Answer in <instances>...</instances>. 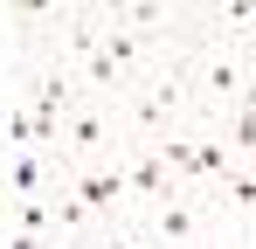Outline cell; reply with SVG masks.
Instances as JSON below:
<instances>
[{
	"label": "cell",
	"mask_w": 256,
	"mask_h": 249,
	"mask_svg": "<svg viewBox=\"0 0 256 249\" xmlns=\"http://www.w3.org/2000/svg\"><path fill=\"white\" fill-rule=\"evenodd\" d=\"M7 222L28 228V236H56V208L48 201H7Z\"/></svg>",
	"instance_id": "ba28073f"
},
{
	"label": "cell",
	"mask_w": 256,
	"mask_h": 249,
	"mask_svg": "<svg viewBox=\"0 0 256 249\" xmlns=\"http://www.w3.org/2000/svg\"><path fill=\"white\" fill-rule=\"evenodd\" d=\"M180 194V180L166 173V160L152 152V146H138L132 138V160H125V201H146V208H160Z\"/></svg>",
	"instance_id": "277c9868"
},
{
	"label": "cell",
	"mask_w": 256,
	"mask_h": 249,
	"mask_svg": "<svg viewBox=\"0 0 256 249\" xmlns=\"http://www.w3.org/2000/svg\"><path fill=\"white\" fill-rule=\"evenodd\" d=\"M201 90H208L214 111H236L242 104V90H250V70H242V56H208V70H201Z\"/></svg>",
	"instance_id": "8992f818"
},
{
	"label": "cell",
	"mask_w": 256,
	"mask_h": 249,
	"mask_svg": "<svg viewBox=\"0 0 256 249\" xmlns=\"http://www.w3.org/2000/svg\"><path fill=\"white\" fill-rule=\"evenodd\" d=\"M242 249H256V214H250V228H242Z\"/></svg>",
	"instance_id": "5bb4252c"
},
{
	"label": "cell",
	"mask_w": 256,
	"mask_h": 249,
	"mask_svg": "<svg viewBox=\"0 0 256 249\" xmlns=\"http://www.w3.org/2000/svg\"><path fill=\"white\" fill-rule=\"evenodd\" d=\"M62 152H70V166L104 160V152H111V118H104L97 104H70V111H62Z\"/></svg>",
	"instance_id": "3957f363"
},
{
	"label": "cell",
	"mask_w": 256,
	"mask_h": 249,
	"mask_svg": "<svg viewBox=\"0 0 256 249\" xmlns=\"http://www.w3.org/2000/svg\"><path fill=\"white\" fill-rule=\"evenodd\" d=\"M62 48L84 62V56H97V48H104V28H97V21H84V14H62Z\"/></svg>",
	"instance_id": "52a82bcc"
},
{
	"label": "cell",
	"mask_w": 256,
	"mask_h": 249,
	"mask_svg": "<svg viewBox=\"0 0 256 249\" xmlns=\"http://www.w3.org/2000/svg\"><path fill=\"white\" fill-rule=\"evenodd\" d=\"M62 187L97 214V228H111V222H118V208H125V160H111V152H104V160L62 166Z\"/></svg>",
	"instance_id": "6da1fadb"
},
{
	"label": "cell",
	"mask_w": 256,
	"mask_h": 249,
	"mask_svg": "<svg viewBox=\"0 0 256 249\" xmlns=\"http://www.w3.org/2000/svg\"><path fill=\"white\" fill-rule=\"evenodd\" d=\"M0 70H7V14H0Z\"/></svg>",
	"instance_id": "7c38bea8"
},
{
	"label": "cell",
	"mask_w": 256,
	"mask_h": 249,
	"mask_svg": "<svg viewBox=\"0 0 256 249\" xmlns=\"http://www.w3.org/2000/svg\"><path fill=\"white\" fill-rule=\"evenodd\" d=\"M187 249H236V242H222V236H208V228H201V236H194Z\"/></svg>",
	"instance_id": "8fae6325"
},
{
	"label": "cell",
	"mask_w": 256,
	"mask_h": 249,
	"mask_svg": "<svg viewBox=\"0 0 256 249\" xmlns=\"http://www.w3.org/2000/svg\"><path fill=\"white\" fill-rule=\"evenodd\" d=\"M214 21H228V28H250V21H256V7H250V0H228V7H214Z\"/></svg>",
	"instance_id": "30bf717a"
},
{
	"label": "cell",
	"mask_w": 256,
	"mask_h": 249,
	"mask_svg": "<svg viewBox=\"0 0 256 249\" xmlns=\"http://www.w3.org/2000/svg\"><path fill=\"white\" fill-rule=\"evenodd\" d=\"M222 146H228V152H242V160H256V111L236 104V111H228V132H222Z\"/></svg>",
	"instance_id": "9c48e42d"
},
{
	"label": "cell",
	"mask_w": 256,
	"mask_h": 249,
	"mask_svg": "<svg viewBox=\"0 0 256 249\" xmlns=\"http://www.w3.org/2000/svg\"><path fill=\"white\" fill-rule=\"evenodd\" d=\"M62 187L56 152H0V201H48Z\"/></svg>",
	"instance_id": "7a4b0ae2"
},
{
	"label": "cell",
	"mask_w": 256,
	"mask_h": 249,
	"mask_svg": "<svg viewBox=\"0 0 256 249\" xmlns=\"http://www.w3.org/2000/svg\"><path fill=\"white\" fill-rule=\"evenodd\" d=\"M242 111H256V76H250V90H242Z\"/></svg>",
	"instance_id": "4fadbf2b"
},
{
	"label": "cell",
	"mask_w": 256,
	"mask_h": 249,
	"mask_svg": "<svg viewBox=\"0 0 256 249\" xmlns=\"http://www.w3.org/2000/svg\"><path fill=\"white\" fill-rule=\"evenodd\" d=\"M42 249H76V242H62V236H48V242H42Z\"/></svg>",
	"instance_id": "9a60e30c"
},
{
	"label": "cell",
	"mask_w": 256,
	"mask_h": 249,
	"mask_svg": "<svg viewBox=\"0 0 256 249\" xmlns=\"http://www.w3.org/2000/svg\"><path fill=\"white\" fill-rule=\"evenodd\" d=\"M194 236H201V194H187V187H180L173 201L152 208V242H160V249H187Z\"/></svg>",
	"instance_id": "5b68a950"
}]
</instances>
